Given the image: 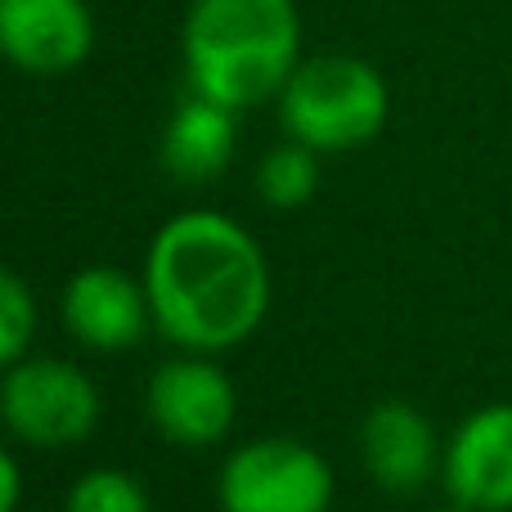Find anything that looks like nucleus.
<instances>
[{
    "instance_id": "obj_16",
    "label": "nucleus",
    "mask_w": 512,
    "mask_h": 512,
    "mask_svg": "<svg viewBox=\"0 0 512 512\" xmlns=\"http://www.w3.org/2000/svg\"><path fill=\"white\" fill-rule=\"evenodd\" d=\"M436 512H477V508H468V504H459V499H450V504L436 508Z\"/></svg>"
},
{
    "instance_id": "obj_1",
    "label": "nucleus",
    "mask_w": 512,
    "mask_h": 512,
    "mask_svg": "<svg viewBox=\"0 0 512 512\" xmlns=\"http://www.w3.org/2000/svg\"><path fill=\"white\" fill-rule=\"evenodd\" d=\"M153 328L176 351L225 355L243 346L270 310V261L234 216L189 207L158 225L144 252Z\"/></svg>"
},
{
    "instance_id": "obj_9",
    "label": "nucleus",
    "mask_w": 512,
    "mask_h": 512,
    "mask_svg": "<svg viewBox=\"0 0 512 512\" xmlns=\"http://www.w3.org/2000/svg\"><path fill=\"white\" fill-rule=\"evenodd\" d=\"M445 495L477 512H512V400L481 405L441 454Z\"/></svg>"
},
{
    "instance_id": "obj_2",
    "label": "nucleus",
    "mask_w": 512,
    "mask_h": 512,
    "mask_svg": "<svg viewBox=\"0 0 512 512\" xmlns=\"http://www.w3.org/2000/svg\"><path fill=\"white\" fill-rule=\"evenodd\" d=\"M180 50L194 95L234 113L279 99L283 81L301 63L297 0H194Z\"/></svg>"
},
{
    "instance_id": "obj_15",
    "label": "nucleus",
    "mask_w": 512,
    "mask_h": 512,
    "mask_svg": "<svg viewBox=\"0 0 512 512\" xmlns=\"http://www.w3.org/2000/svg\"><path fill=\"white\" fill-rule=\"evenodd\" d=\"M0 512H23V468L0 445Z\"/></svg>"
},
{
    "instance_id": "obj_12",
    "label": "nucleus",
    "mask_w": 512,
    "mask_h": 512,
    "mask_svg": "<svg viewBox=\"0 0 512 512\" xmlns=\"http://www.w3.org/2000/svg\"><path fill=\"white\" fill-rule=\"evenodd\" d=\"M319 158H324V153H315L301 140H283V144H274V149H265V158L256 162V194H261V203L274 207V212H297V207H306L310 198H315L319 180H324Z\"/></svg>"
},
{
    "instance_id": "obj_10",
    "label": "nucleus",
    "mask_w": 512,
    "mask_h": 512,
    "mask_svg": "<svg viewBox=\"0 0 512 512\" xmlns=\"http://www.w3.org/2000/svg\"><path fill=\"white\" fill-rule=\"evenodd\" d=\"M445 445L436 441V427L409 400H378L360 423V459L373 486L387 495H418L441 472Z\"/></svg>"
},
{
    "instance_id": "obj_7",
    "label": "nucleus",
    "mask_w": 512,
    "mask_h": 512,
    "mask_svg": "<svg viewBox=\"0 0 512 512\" xmlns=\"http://www.w3.org/2000/svg\"><path fill=\"white\" fill-rule=\"evenodd\" d=\"M63 328L72 342L99 355H122L144 342L153 328V306L144 279L126 274L122 265H81L59 297Z\"/></svg>"
},
{
    "instance_id": "obj_13",
    "label": "nucleus",
    "mask_w": 512,
    "mask_h": 512,
    "mask_svg": "<svg viewBox=\"0 0 512 512\" xmlns=\"http://www.w3.org/2000/svg\"><path fill=\"white\" fill-rule=\"evenodd\" d=\"M63 512H153V499L135 472L99 463V468H86L68 486Z\"/></svg>"
},
{
    "instance_id": "obj_8",
    "label": "nucleus",
    "mask_w": 512,
    "mask_h": 512,
    "mask_svg": "<svg viewBox=\"0 0 512 512\" xmlns=\"http://www.w3.org/2000/svg\"><path fill=\"white\" fill-rule=\"evenodd\" d=\"M95 50L86 0H0V59L27 77H63Z\"/></svg>"
},
{
    "instance_id": "obj_14",
    "label": "nucleus",
    "mask_w": 512,
    "mask_h": 512,
    "mask_svg": "<svg viewBox=\"0 0 512 512\" xmlns=\"http://www.w3.org/2000/svg\"><path fill=\"white\" fill-rule=\"evenodd\" d=\"M36 337V292L14 265L0 261V373L32 355Z\"/></svg>"
},
{
    "instance_id": "obj_4",
    "label": "nucleus",
    "mask_w": 512,
    "mask_h": 512,
    "mask_svg": "<svg viewBox=\"0 0 512 512\" xmlns=\"http://www.w3.org/2000/svg\"><path fill=\"white\" fill-rule=\"evenodd\" d=\"M104 396L81 364L63 355H23L0 373V423L32 450H68L95 436Z\"/></svg>"
},
{
    "instance_id": "obj_11",
    "label": "nucleus",
    "mask_w": 512,
    "mask_h": 512,
    "mask_svg": "<svg viewBox=\"0 0 512 512\" xmlns=\"http://www.w3.org/2000/svg\"><path fill=\"white\" fill-rule=\"evenodd\" d=\"M234 149H239V113L189 90L162 126L158 158L162 171L180 185H207L230 171Z\"/></svg>"
},
{
    "instance_id": "obj_5",
    "label": "nucleus",
    "mask_w": 512,
    "mask_h": 512,
    "mask_svg": "<svg viewBox=\"0 0 512 512\" xmlns=\"http://www.w3.org/2000/svg\"><path fill=\"white\" fill-rule=\"evenodd\" d=\"M333 463L301 436H252L216 472L221 512H328Z\"/></svg>"
},
{
    "instance_id": "obj_3",
    "label": "nucleus",
    "mask_w": 512,
    "mask_h": 512,
    "mask_svg": "<svg viewBox=\"0 0 512 512\" xmlns=\"http://www.w3.org/2000/svg\"><path fill=\"white\" fill-rule=\"evenodd\" d=\"M279 126L315 153H351L378 140L391 117L387 77L360 54H310L279 90Z\"/></svg>"
},
{
    "instance_id": "obj_6",
    "label": "nucleus",
    "mask_w": 512,
    "mask_h": 512,
    "mask_svg": "<svg viewBox=\"0 0 512 512\" xmlns=\"http://www.w3.org/2000/svg\"><path fill=\"white\" fill-rule=\"evenodd\" d=\"M153 432L176 450H212L234 432L239 387L216 355L180 351L162 360L144 391Z\"/></svg>"
}]
</instances>
